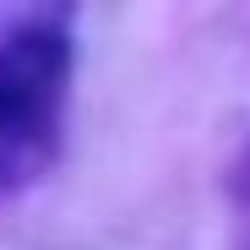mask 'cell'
<instances>
[{
    "instance_id": "7a4b0ae2",
    "label": "cell",
    "mask_w": 250,
    "mask_h": 250,
    "mask_svg": "<svg viewBox=\"0 0 250 250\" xmlns=\"http://www.w3.org/2000/svg\"><path fill=\"white\" fill-rule=\"evenodd\" d=\"M234 250H250V152L234 169Z\"/></svg>"
},
{
    "instance_id": "6da1fadb",
    "label": "cell",
    "mask_w": 250,
    "mask_h": 250,
    "mask_svg": "<svg viewBox=\"0 0 250 250\" xmlns=\"http://www.w3.org/2000/svg\"><path fill=\"white\" fill-rule=\"evenodd\" d=\"M71 44L49 22L11 27L0 38V185L27 180L55 147Z\"/></svg>"
}]
</instances>
